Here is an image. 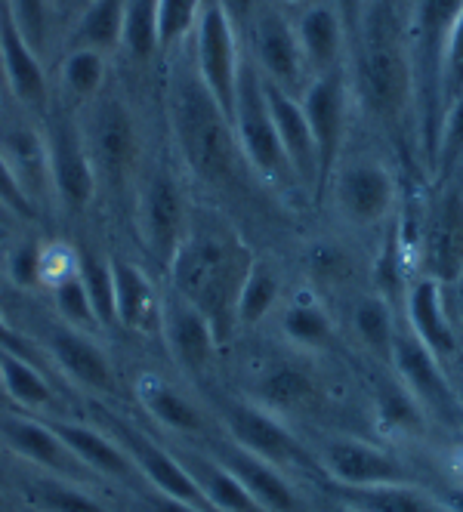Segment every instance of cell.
Masks as SVG:
<instances>
[{
	"label": "cell",
	"mask_w": 463,
	"mask_h": 512,
	"mask_svg": "<svg viewBox=\"0 0 463 512\" xmlns=\"http://www.w3.org/2000/svg\"><path fill=\"white\" fill-rule=\"evenodd\" d=\"M340 503L359 512H448L445 503L411 482L371 485V488H337Z\"/></svg>",
	"instance_id": "cell-28"
},
{
	"label": "cell",
	"mask_w": 463,
	"mask_h": 512,
	"mask_svg": "<svg viewBox=\"0 0 463 512\" xmlns=\"http://www.w3.org/2000/svg\"><path fill=\"white\" fill-rule=\"evenodd\" d=\"M0 509H4V494H0Z\"/></svg>",
	"instance_id": "cell-57"
},
{
	"label": "cell",
	"mask_w": 463,
	"mask_h": 512,
	"mask_svg": "<svg viewBox=\"0 0 463 512\" xmlns=\"http://www.w3.org/2000/svg\"><path fill=\"white\" fill-rule=\"evenodd\" d=\"M463 93V10L448 34L445 44V59H442V81H439V102L442 112L451 99H457ZM442 121V118H439Z\"/></svg>",
	"instance_id": "cell-46"
},
{
	"label": "cell",
	"mask_w": 463,
	"mask_h": 512,
	"mask_svg": "<svg viewBox=\"0 0 463 512\" xmlns=\"http://www.w3.org/2000/svg\"><path fill=\"white\" fill-rule=\"evenodd\" d=\"M232 130L241 149L244 164L266 182H284L297 179L288 155L281 149V139L275 133V121L269 115L266 93H263V75L251 59H244L238 75V93H235V112H232Z\"/></svg>",
	"instance_id": "cell-5"
},
{
	"label": "cell",
	"mask_w": 463,
	"mask_h": 512,
	"mask_svg": "<svg viewBox=\"0 0 463 512\" xmlns=\"http://www.w3.org/2000/svg\"><path fill=\"white\" fill-rule=\"evenodd\" d=\"M112 278H115L118 324L124 327V331H133V334L146 331L149 321L155 315H161L149 275L142 272L139 266L127 263V260H112Z\"/></svg>",
	"instance_id": "cell-27"
},
{
	"label": "cell",
	"mask_w": 463,
	"mask_h": 512,
	"mask_svg": "<svg viewBox=\"0 0 463 512\" xmlns=\"http://www.w3.org/2000/svg\"><path fill=\"white\" fill-rule=\"evenodd\" d=\"M149 509H152V512H204V509H198V506H189V503H183V500H173V497L158 494V491H155V497L149 500Z\"/></svg>",
	"instance_id": "cell-53"
},
{
	"label": "cell",
	"mask_w": 463,
	"mask_h": 512,
	"mask_svg": "<svg viewBox=\"0 0 463 512\" xmlns=\"http://www.w3.org/2000/svg\"><path fill=\"white\" fill-rule=\"evenodd\" d=\"M241 65L244 59H241L235 25L220 10L217 0H207L204 13L198 19V28H195V75L229 121L235 112Z\"/></svg>",
	"instance_id": "cell-9"
},
{
	"label": "cell",
	"mask_w": 463,
	"mask_h": 512,
	"mask_svg": "<svg viewBox=\"0 0 463 512\" xmlns=\"http://www.w3.org/2000/svg\"><path fill=\"white\" fill-rule=\"evenodd\" d=\"M251 263V253L235 235L192 226L167 266L173 290L210 318L220 343L229 340L235 327V300Z\"/></svg>",
	"instance_id": "cell-2"
},
{
	"label": "cell",
	"mask_w": 463,
	"mask_h": 512,
	"mask_svg": "<svg viewBox=\"0 0 463 512\" xmlns=\"http://www.w3.org/2000/svg\"><path fill=\"white\" fill-rule=\"evenodd\" d=\"M105 53L99 50H71L62 62V84L71 96H78L84 102H93L102 93L105 84Z\"/></svg>",
	"instance_id": "cell-41"
},
{
	"label": "cell",
	"mask_w": 463,
	"mask_h": 512,
	"mask_svg": "<svg viewBox=\"0 0 463 512\" xmlns=\"http://www.w3.org/2000/svg\"><path fill=\"white\" fill-rule=\"evenodd\" d=\"M4 7L10 10L19 31L25 34V41L34 50H41L50 31V0H7Z\"/></svg>",
	"instance_id": "cell-47"
},
{
	"label": "cell",
	"mask_w": 463,
	"mask_h": 512,
	"mask_svg": "<svg viewBox=\"0 0 463 512\" xmlns=\"http://www.w3.org/2000/svg\"><path fill=\"white\" fill-rule=\"evenodd\" d=\"M352 331L377 361L393 364V346H396L399 327L393 321V309H389V303L383 297L368 294V297H362L359 303H355Z\"/></svg>",
	"instance_id": "cell-31"
},
{
	"label": "cell",
	"mask_w": 463,
	"mask_h": 512,
	"mask_svg": "<svg viewBox=\"0 0 463 512\" xmlns=\"http://www.w3.org/2000/svg\"><path fill=\"white\" fill-rule=\"evenodd\" d=\"M0 207H4L7 213H13V216H19V219H34V216H38L34 198L25 192V186L16 176V170L4 158V152H0Z\"/></svg>",
	"instance_id": "cell-48"
},
{
	"label": "cell",
	"mask_w": 463,
	"mask_h": 512,
	"mask_svg": "<svg viewBox=\"0 0 463 512\" xmlns=\"http://www.w3.org/2000/svg\"><path fill=\"white\" fill-rule=\"evenodd\" d=\"M393 368L399 374L402 389L417 401L423 417H436L442 423H457L463 417L460 401L442 371V361L426 349L408 327L396 334Z\"/></svg>",
	"instance_id": "cell-11"
},
{
	"label": "cell",
	"mask_w": 463,
	"mask_h": 512,
	"mask_svg": "<svg viewBox=\"0 0 463 512\" xmlns=\"http://www.w3.org/2000/svg\"><path fill=\"white\" fill-rule=\"evenodd\" d=\"M337 216L352 229H380L399 207V182L377 158L340 161L328 179Z\"/></svg>",
	"instance_id": "cell-6"
},
{
	"label": "cell",
	"mask_w": 463,
	"mask_h": 512,
	"mask_svg": "<svg viewBox=\"0 0 463 512\" xmlns=\"http://www.w3.org/2000/svg\"><path fill=\"white\" fill-rule=\"evenodd\" d=\"M41 256H44L41 244H34V241L19 244L10 253V278H13V284H19V287L38 284L41 281Z\"/></svg>",
	"instance_id": "cell-49"
},
{
	"label": "cell",
	"mask_w": 463,
	"mask_h": 512,
	"mask_svg": "<svg viewBox=\"0 0 463 512\" xmlns=\"http://www.w3.org/2000/svg\"><path fill=\"white\" fill-rule=\"evenodd\" d=\"M420 260L426 278L445 284L463 281V186H448L423 226Z\"/></svg>",
	"instance_id": "cell-16"
},
{
	"label": "cell",
	"mask_w": 463,
	"mask_h": 512,
	"mask_svg": "<svg viewBox=\"0 0 463 512\" xmlns=\"http://www.w3.org/2000/svg\"><path fill=\"white\" fill-rule=\"evenodd\" d=\"M439 500L445 503V509H448V512H463V485H451V488H445V494H442Z\"/></svg>",
	"instance_id": "cell-54"
},
{
	"label": "cell",
	"mask_w": 463,
	"mask_h": 512,
	"mask_svg": "<svg viewBox=\"0 0 463 512\" xmlns=\"http://www.w3.org/2000/svg\"><path fill=\"white\" fill-rule=\"evenodd\" d=\"M220 10L229 16V22L235 25V31H247L251 28V22L257 19V13L266 7V0H217Z\"/></svg>",
	"instance_id": "cell-50"
},
{
	"label": "cell",
	"mask_w": 463,
	"mask_h": 512,
	"mask_svg": "<svg viewBox=\"0 0 463 512\" xmlns=\"http://www.w3.org/2000/svg\"><path fill=\"white\" fill-rule=\"evenodd\" d=\"M78 278L87 290V300L93 306L96 324L99 327H115L118 312H115V278H112V263L96 260V256H81L78 260Z\"/></svg>",
	"instance_id": "cell-39"
},
{
	"label": "cell",
	"mask_w": 463,
	"mask_h": 512,
	"mask_svg": "<svg viewBox=\"0 0 463 512\" xmlns=\"http://www.w3.org/2000/svg\"><path fill=\"white\" fill-rule=\"evenodd\" d=\"M405 315H408V331L439 361H445L457 352V337H454V327L445 315L439 281L426 278V275L414 278L405 287Z\"/></svg>",
	"instance_id": "cell-22"
},
{
	"label": "cell",
	"mask_w": 463,
	"mask_h": 512,
	"mask_svg": "<svg viewBox=\"0 0 463 512\" xmlns=\"http://www.w3.org/2000/svg\"><path fill=\"white\" fill-rule=\"evenodd\" d=\"M433 164L442 179H451L463 167V93L451 99L442 112L439 133L433 142Z\"/></svg>",
	"instance_id": "cell-42"
},
{
	"label": "cell",
	"mask_w": 463,
	"mask_h": 512,
	"mask_svg": "<svg viewBox=\"0 0 463 512\" xmlns=\"http://www.w3.org/2000/svg\"><path fill=\"white\" fill-rule=\"evenodd\" d=\"M142 405H146V411L161 426H167L173 432H201V426H204L201 411L176 389H167V386L155 383V386H149L146 392H142Z\"/></svg>",
	"instance_id": "cell-38"
},
{
	"label": "cell",
	"mask_w": 463,
	"mask_h": 512,
	"mask_svg": "<svg viewBox=\"0 0 463 512\" xmlns=\"http://www.w3.org/2000/svg\"><path fill=\"white\" fill-rule=\"evenodd\" d=\"M306 263H309V275L312 281L318 284H343L352 278L355 272V263H352V253L343 250L340 244L334 241H322V244H315L306 256Z\"/></svg>",
	"instance_id": "cell-45"
},
{
	"label": "cell",
	"mask_w": 463,
	"mask_h": 512,
	"mask_svg": "<svg viewBox=\"0 0 463 512\" xmlns=\"http://www.w3.org/2000/svg\"><path fill=\"white\" fill-rule=\"evenodd\" d=\"M294 31H297L303 62L309 68V78L343 68V50L349 34L331 4H312L309 10H303Z\"/></svg>",
	"instance_id": "cell-24"
},
{
	"label": "cell",
	"mask_w": 463,
	"mask_h": 512,
	"mask_svg": "<svg viewBox=\"0 0 463 512\" xmlns=\"http://www.w3.org/2000/svg\"><path fill=\"white\" fill-rule=\"evenodd\" d=\"M318 466L328 472L337 488H371V485H393L408 482V472L396 454L365 438L334 435L318 451Z\"/></svg>",
	"instance_id": "cell-15"
},
{
	"label": "cell",
	"mask_w": 463,
	"mask_h": 512,
	"mask_svg": "<svg viewBox=\"0 0 463 512\" xmlns=\"http://www.w3.org/2000/svg\"><path fill=\"white\" fill-rule=\"evenodd\" d=\"M121 47L136 59L158 53V0H127Z\"/></svg>",
	"instance_id": "cell-40"
},
{
	"label": "cell",
	"mask_w": 463,
	"mask_h": 512,
	"mask_svg": "<svg viewBox=\"0 0 463 512\" xmlns=\"http://www.w3.org/2000/svg\"><path fill=\"white\" fill-rule=\"evenodd\" d=\"M22 497L38 512H109L96 497L84 494L75 485H65L56 479H34L22 488Z\"/></svg>",
	"instance_id": "cell-37"
},
{
	"label": "cell",
	"mask_w": 463,
	"mask_h": 512,
	"mask_svg": "<svg viewBox=\"0 0 463 512\" xmlns=\"http://www.w3.org/2000/svg\"><path fill=\"white\" fill-rule=\"evenodd\" d=\"M349 84L365 115L383 127H399L417 99V75L405 28L383 0H371L355 31Z\"/></svg>",
	"instance_id": "cell-1"
},
{
	"label": "cell",
	"mask_w": 463,
	"mask_h": 512,
	"mask_svg": "<svg viewBox=\"0 0 463 512\" xmlns=\"http://www.w3.org/2000/svg\"><path fill=\"white\" fill-rule=\"evenodd\" d=\"M303 115L309 121L315 152H318V189L328 186L334 167L340 164L349 118H352V84L349 71L334 68L325 75H315L300 93Z\"/></svg>",
	"instance_id": "cell-7"
},
{
	"label": "cell",
	"mask_w": 463,
	"mask_h": 512,
	"mask_svg": "<svg viewBox=\"0 0 463 512\" xmlns=\"http://www.w3.org/2000/svg\"><path fill=\"white\" fill-rule=\"evenodd\" d=\"M0 81H4V78H0Z\"/></svg>",
	"instance_id": "cell-60"
},
{
	"label": "cell",
	"mask_w": 463,
	"mask_h": 512,
	"mask_svg": "<svg viewBox=\"0 0 463 512\" xmlns=\"http://www.w3.org/2000/svg\"><path fill=\"white\" fill-rule=\"evenodd\" d=\"M328 512H359V509H352V506H346V503H337V506H331Z\"/></svg>",
	"instance_id": "cell-55"
},
{
	"label": "cell",
	"mask_w": 463,
	"mask_h": 512,
	"mask_svg": "<svg viewBox=\"0 0 463 512\" xmlns=\"http://www.w3.org/2000/svg\"><path fill=\"white\" fill-rule=\"evenodd\" d=\"M139 232L149 253L161 266H170L173 253L180 250L192 229V213L183 186L167 170H155L139 192L136 204Z\"/></svg>",
	"instance_id": "cell-10"
},
{
	"label": "cell",
	"mask_w": 463,
	"mask_h": 512,
	"mask_svg": "<svg viewBox=\"0 0 463 512\" xmlns=\"http://www.w3.org/2000/svg\"><path fill=\"white\" fill-rule=\"evenodd\" d=\"M50 186L68 210H84L96 192V170L90 164L81 124L71 118H50L44 133Z\"/></svg>",
	"instance_id": "cell-13"
},
{
	"label": "cell",
	"mask_w": 463,
	"mask_h": 512,
	"mask_svg": "<svg viewBox=\"0 0 463 512\" xmlns=\"http://www.w3.org/2000/svg\"><path fill=\"white\" fill-rule=\"evenodd\" d=\"M56 432L62 435V442L71 448V454H75L90 472L109 475V479H118V482L139 479L136 463L130 460L124 445H115L112 438L99 435L90 426H75V423H62V426H56Z\"/></svg>",
	"instance_id": "cell-26"
},
{
	"label": "cell",
	"mask_w": 463,
	"mask_h": 512,
	"mask_svg": "<svg viewBox=\"0 0 463 512\" xmlns=\"http://www.w3.org/2000/svg\"><path fill=\"white\" fill-rule=\"evenodd\" d=\"M396 4H405V10H408V4H411V0H396Z\"/></svg>",
	"instance_id": "cell-56"
},
{
	"label": "cell",
	"mask_w": 463,
	"mask_h": 512,
	"mask_svg": "<svg viewBox=\"0 0 463 512\" xmlns=\"http://www.w3.org/2000/svg\"><path fill=\"white\" fill-rule=\"evenodd\" d=\"M278 297H281V281L275 269L269 263L254 260L235 300V327H257L278 306Z\"/></svg>",
	"instance_id": "cell-33"
},
{
	"label": "cell",
	"mask_w": 463,
	"mask_h": 512,
	"mask_svg": "<svg viewBox=\"0 0 463 512\" xmlns=\"http://www.w3.org/2000/svg\"><path fill=\"white\" fill-rule=\"evenodd\" d=\"M170 121L183 158L201 179L223 186L235 176L241 149L235 142L232 121L220 112V105L204 90L195 71L173 81Z\"/></svg>",
	"instance_id": "cell-3"
},
{
	"label": "cell",
	"mask_w": 463,
	"mask_h": 512,
	"mask_svg": "<svg viewBox=\"0 0 463 512\" xmlns=\"http://www.w3.org/2000/svg\"><path fill=\"white\" fill-rule=\"evenodd\" d=\"M281 331L294 346L300 349H328L334 340V321L325 312V306H318L315 300H297L284 309L281 315Z\"/></svg>",
	"instance_id": "cell-35"
},
{
	"label": "cell",
	"mask_w": 463,
	"mask_h": 512,
	"mask_svg": "<svg viewBox=\"0 0 463 512\" xmlns=\"http://www.w3.org/2000/svg\"><path fill=\"white\" fill-rule=\"evenodd\" d=\"M247 34H251V53H254L251 62L257 65L260 75L269 84L300 96L312 78H309V68L303 62L294 25L284 19L275 7L266 4L257 13V19L251 22V28H247Z\"/></svg>",
	"instance_id": "cell-12"
},
{
	"label": "cell",
	"mask_w": 463,
	"mask_h": 512,
	"mask_svg": "<svg viewBox=\"0 0 463 512\" xmlns=\"http://www.w3.org/2000/svg\"><path fill=\"white\" fill-rule=\"evenodd\" d=\"M0 152H4V158L16 170V176H19V182L25 186L28 195H31L34 186H38V182H41V186H50L47 149H44V136L41 133H34V130H13L7 136V142L0 145Z\"/></svg>",
	"instance_id": "cell-36"
},
{
	"label": "cell",
	"mask_w": 463,
	"mask_h": 512,
	"mask_svg": "<svg viewBox=\"0 0 463 512\" xmlns=\"http://www.w3.org/2000/svg\"><path fill=\"white\" fill-rule=\"evenodd\" d=\"M263 93H266L269 115L275 121V133L281 139V149L288 155V164H291L297 182L300 186L318 189V152H315L309 121L303 115L300 96L269 84L266 78H263Z\"/></svg>",
	"instance_id": "cell-19"
},
{
	"label": "cell",
	"mask_w": 463,
	"mask_h": 512,
	"mask_svg": "<svg viewBox=\"0 0 463 512\" xmlns=\"http://www.w3.org/2000/svg\"><path fill=\"white\" fill-rule=\"evenodd\" d=\"M0 389L28 411L47 408L53 398L47 380L34 371V364L10 349H0Z\"/></svg>",
	"instance_id": "cell-34"
},
{
	"label": "cell",
	"mask_w": 463,
	"mask_h": 512,
	"mask_svg": "<svg viewBox=\"0 0 463 512\" xmlns=\"http://www.w3.org/2000/svg\"><path fill=\"white\" fill-rule=\"evenodd\" d=\"M50 355L59 368L75 380L84 389L93 392H112L115 389V377H112V364L102 355V349L87 340L75 327H53L50 331Z\"/></svg>",
	"instance_id": "cell-25"
},
{
	"label": "cell",
	"mask_w": 463,
	"mask_h": 512,
	"mask_svg": "<svg viewBox=\"0 0 463 512\" xmlns=\"http://www.w3.org/2000/svg\"><path fill=\"white\" fill-rule=\"evenodd\" d=\"M0 287H4V278H0Z\"/></svg>",
	"instance_id": "cell-58"
},
{
	"label": "cell",
	"mask_w": 463,
	"mask_h": 512,
	"mask_svg": "<svg viewBox=\"0 0 463 512\" xmlns=\"http://www.w3.org/2000/svg\"><path fill=\"white\" fill-rule=\"evenodd\" d=\"M124 10L127 0H87L75 28H71V50H118L124 41Z\"/></svg>",
	"instance_id": "cell-29"
},
{
	"label": "cell",
	"mask_w": 463,
	"mask_h": 512,
	"mask_svg": "<svg viewBox=\"0 0 463 512\" xmlns=\"http://www.w3.org/2000/svg\"><path fill=\"white\" fill-rule=\"evenodd\" d=\"M368 4H371V0H331V7H334L337 16L343 19V28H346L349 38H355V31H359Z\"/></svg>",
	"instance_id": "cell-51"
},
{
	"label": "cell",
	"mask_w": 463,
	"mask_h": 512,
	"mask_svg": "<svg viewBox=\"0 0 463 512\" xmlns=\"http://www.w3.org/2000/svg\"><path fill=\"white\" fill-rule=\"evenodd\" d=\"M0 213H7V210H4V207H0Z\"/></svg>",
	"instance_id": "cell-59"
},
{
	"label": "cell",
	"mask_w": 463,
	"mask_h": 512,
	"mask_svg": "<svg viewBox=\"0 0 463 512\" xmlns=\"http://www.w3.org/2000/svg\"><path fill=\"white\" fill-rule=\"evenodd\" d=\"M207 0H158V50H173L195 34Z\"/></svg>",
	"instance_id": "cell-43"
},
{
	"label": "cell",
	"mask_w": 463,
	"mask_h": 512,
	"mask_svg": "<svg viewBox=\"0 0 463 512\" xmlns=\"http://www.w3.org/2000/svg\"><path fill=\"white\" fill-rule=\"evenodd\" d=\"M226 429L232 435V445L278 469L312 466V454L297 442V435L260 405H229Z\"/></svg>",
	"instance_id": "cell-14"
},
{
	"label": "cell",
	"mask_w": 463,
	"mask_h": 512,
	"mask_svg": "<svg viewBox=\"0 0 463 512\" xmlns=\"http://www.w3.org/2000/svg\"><path fill=\"white\" fill-rule=\"evenodd\" d=\"M0 349H10V352H16V355H22V358H34V349H31V343L22 337V334H16L13 327L4 321V315H0Z\"/></svg>",
	"instance_id": "cell-52"
},
{
	"label": "cell",
	"mask_w": 463,
	"mask_h": 512,
	"mask_svg": "<svg viewBox=\"0 0 463 512\" xmlns=\"http://www.w3.org/2000/svg\"><path fill=\"white\" fill-rule=\"evenodd\" d=\"M0 438L10 451H16L22 460L41 466L53 475H68L71 482H84L90 469L71 454V448L62 442V435L53 426H44L28 417H0Z\"/></svg>",
	"instance_id": "cell-17"
},
{
	"label": "cell",
	"mask_w": 463,
	"mask_h": 512,
	"mask_svg": "<svg viewBox=\"0 0 463 512\" xmlns=\"http://www.w3.org/2000/svg\"><path fill=\"white\" fill-rule=\"evenodd\" d=\"M186 469L192 472V479L198 482V488L207 497V503L213 506V512H263L257 506V500L247 494V488L220 460L189 457Z\"/></svg>",
	"instance_id": "cell-30"
},
{
	"label": "cell",
	"mask_w": 463,
	"mask_h": 512,
	"mask_svg": "<svg viewBox=\"0 0 463 512\" xmlns=\"http://www.w3.org/2000/svg\"><path fill=\"white\" fill-rule=\"evenodd\" d=\"M312 395H315L312 377L303 368H294V364H278V368L266 371L257 383V405L272 414L306 408Z\"/></svg>",
	"instance_id": "cell-32"
},
{
	"label": "cell",
	"mask_w": 463,
	"mask_h": 512,
	"mask_svg": "<svg viewBox=\"0 0 463 512\" xmlns=\"http://www.w3.org/2000/svg\"><path fill=\"white\" fill-rule=\"evenodd\" d=\"M0 78L7 81L13 96L34 112L47 105V75L41 56L25 41L7 7H0Z\"/></svg>",
	"instance_id": "cell-20"
},
{
	"label": "cell",
	"mask_w": 463,
	"mask_h": 512,
	"mask_svg": "<svg viewBox=\"0 0 463 512\" xmlns=\"http://www.w3.org/2000/svg\"><path fill=\"white\" fill-rule=\"evenodd\" d=\"M121 429V442L124 451L130 454V460L136 463V469L146 475L149 485L158 494H167L173 500H183L189 506H198L204 512H213V506L207 503V497L201 494L198 482L192 479V472L186 469L183 460H176L170 451H164L161 445H155L152 438L133 432L130 426H118Z\"/></svg>",
	"instance_id": "cell-18"
},
{
	"label": "cell",
	"mask_w": 463,
	"mask_h": 512,
	"mask_svg": "<svg viewBox=\"0 0 463 512\" xmlns=\"http://www.w3.org/2000/svg\"><path fill=\"white\" fill-rule=\"evenodd\" d=\"M463 10V0H411L405 13V38L417 75V99L430 112L426 121V133H430V145L439 133L442 118V102H439V81H442V59L448 34Z\"/></svg>",
	"instance_id": "cell-4"
},
{
	"label": "cell",
	"mask_w": 463,
	"mask_h": 512,
	"mask_svg": "<svg viewBox=\"0 0 463 512\" xmlns=\"http://www.w3.org/2000/svg\"><path fill=\"white\" fill-rule=\"evenodd\" d=\"M161 324H164V337H167L173 358L180 361L186 371L207 368L210 358H213V349L220 346V340H217V334H213L210 318L198 306H192L189 300H183L173 290V297L161 309Z\"/></svg>",
	"instance_id": "cell-21"
},
{
	"label": "cell",
	"mask_w": 463,
	"mask_h": 512,
	"mask_svg": "<svg viewBox=\"0 0 463 512\" xmlns=\"http://www.w3.org/2000/svg\"><path fill=\"white\" fill-rule=\"evenodd\" d=\"M81 124V136L87 145L90 164L96 170V179L124 182L136 161H139V130L130 115V108L118 96H96L87 105V115Z\"/></svg>",
	"instance_id": "cell-8"
},
{
	"label": "cell",
	"mask_w": 463,
	"mask_h": 512,
	"mask_svg": "<svg viewBox=\"0 0 463 512\" xmlns=\"http://www.w3.org/2000/svg\"><path fill=\"white\" fill-rule=\"evenodd\" d=\"M53 297H56V309L59 315L65 318L68 327H75V331H87V327H99L96 324V315H93V306L87 300V290L75 275L62 278L59 284H53Z\"/></svg>",
	"instance_id": "cell-44"
},
{
	"label": "cell",
	"mask_w": 463,
	"mask_h": 512,
	"mask_svg": "<svg viewBox=\"0 0 463 512\" xmlns=\"http://www.w3.org/2000/svg\"><path fill=\"white\" fill-rule=\"evenodd\" d=\"M220 463L247 488V494L257 500V506L263 512H309L306 503L300 500V494L288 485V479H284L278 466L241 451L238 445L226 448L220 454Z\"/></svg>",
	"instance_id": "cell-23"
}]
</instances>
